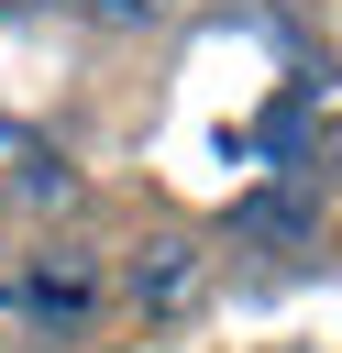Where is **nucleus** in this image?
<instances>
[{
    "label": "nucleus",
    "instance_id": "obj_1",
    "mask_svg": "<svg viewBox=\"0 0 342 353\" xmlns=\"http://www.w3.org/2000/svg\"><path fill=\"white\" fill-rule=\"evenodd\" d=\"M110 287H121L143 320H188V309L210 298V243H199V232H154V243H132V254L110 265Z\"/></svg>",
    "mask_w": 342,
    "mask_h": 353
},
{
    "label": "nucleus",
    "instance_id": "obj_2",
    "mask_svg": "<svg viewBox=\"0 0 342 353\" xmlns=\"http://www.w3.org/2000/svg\"><path fill=\"white\" fill-rule=\"evenodd\" d=\"M22 309L55 320V331H88V320L110 309V254H88V243H33V254H22Z\"/></svg>",
    "mask_w": 342,
    "mask_h": 353
},
{
    "label": "nucleus",
    "instance_id": "obj_3",
    "mask_svg": "<svg viewBox=\"0 0 342 353\" xmlns=\"http://www.w3.org/2000/svg\"><path fill=\"white\" fill-rule=\"evenodd\" d=\"M232 232H243V243H309V232H320V210H298L287 188H265V199H243V210H232Z\"/></svg>",
    "mask_w": 342,
    "mask_h": 353
},
{
    "label": "nucleus",
    "instance_id": "obj_4",
    "mask_svg": "<svg viewBox=\"0 0 342 353\" xmlns=\"http://www.w3.org/2000/svg\"><path fill=\"white\" fill-rule=\"evenodd\" d=\"M22 210H77V176H66L55 154H33V165H22Z\"/></svg>",
    "mask_w": 342,
    "mask_h": 353
},
{
    "label": "nucleus",
    "instance_id": "obj_5",
    "mask_svg": "<svg viewBox=\"0 0 342 353\" xmlns=\"http://www.w3.org/2000/svg\"><path fill=\"white\" fill-rule=\"evenodd\" d=\"M165 11H177V0H88V22H99V33H154Z\"/></svg>",
    "mask_w": 342,
    "mask_h": 353
}]
</instances>
